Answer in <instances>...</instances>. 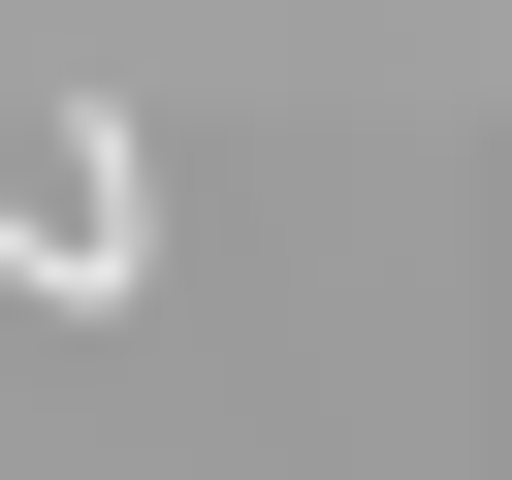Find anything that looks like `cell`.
Wrapping results in <instances>:
<instances>
[{"label":"cell","mask_w":512,"mask_h":480,"mask_svg":"<svg viewBox=\"0 0 512 480\" xmlns=\"http://www.w3.org/2000/svg\"><path fill=\"white\" fill-rule=\"evenodd\" d=\"M0 256H32V288H160V192H128V160H0Z\"/></svg>","instance_id":"cell-1"}]
</instances>
